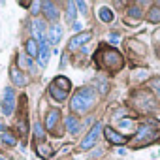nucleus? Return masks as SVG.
<instances>
[{"instance_id": "a878e982", "label": "nucleus", "mask_w": 160, "mask_h": 160, "mask_svg": "<svg viewBox=\"0 0 160 160\" xmlns=\"http://www.w3.org/2000/svg\"><path fill=\"white\" fill-rule=\"evenodd\" d=\"M151 89L160 96V77H156V79H152V81H151Z\"/></svg>"}, {"instance_id": "f3484780", "label": "nucleus", "mask_w": 160, "mask_h": 160, "mask_svg": "<svg viewBox=\"0 0 160 160\" xmlns=\"http://www.w3.org/2000/svg\"><path fill=\"white\" fill-rule=\"evenodd\" d=\"M58 111L57 109H53V111H49L47 113V122H45V126H47V130H53L55 126H57V121H58Z\"/></svg>"}, {"instance_id": "7ed1b4c3", "label": "nucleus", "mask_w": 160, "mask_h": 160, "mask_svg": "<svg viewBox=\"0 0 160 160\" xmlns=\"http://www.w3.org/2000/svg\"><path fill=\"white\" fill-rule=\"evenodd\" d=\"M102 64L111 72H119L122 68L124 60H122L121 53H117L115 49H104L102 51Z\"/></svg>"}, {"instance_id": "2eb2a0df", "label": "nucleus", "mask_w": 160, "mask_h": 160, "mask_svg": "<svg viewBox=\"0 0 160 160\" xmlns=\"http://www.w3.org/2000/svg\"><path fill=\"white\" fill-rule=\"evenodd\" d=\"M53 85L55 87H58V89H62V91H70V87H72V83H70V79L68 77H64V75H58V77H55V81H53Z\"/></svg>"}, {"instance_id": "423d86ee", "label": "nucleus", "mask_w": 160, "mask_h": 160, "mask_svg": "<svg viewBox=\"0 0 160 160\" xmlns=\"http://www.w3.org/2000/svg\"><path fill=\"white\" fill-rule=\"evenodd\" d=\"M91 38H92V34H91V32H79V34H75V36L70 40V43H68V51L85 45L87 42H91Z\"/></svg>"}, {"instance_id": "c85d7f7f", "label": "nucleus", "mask_w": 160, "mask_h": 160, "mask_svg": "<svg viewBox=\"0 0 160 160\" xmlns=\"http://www.w3.org/2000/svg\"><path fill=\"white\" fill-rule=\"evenodd\" d=\"M75 6L79 8V12H83V13H87V2H75Z\"/></svg>"}, {"instance_id": "473e14b6", "label": "nucleus", "mask_w": 160, "mask_h": 160, "mask_svg": "<svg viewBox=\"0 0 160 160\" xmlns=\"http://www.w3.org/2000/svg\"><path fill=\"white\" fill-rule=\"evenodd\" d=\"M0 130H4V124H2V121H0Z\"/></svg>"}, {"instance_id": "aec40b11", "label": "nucleus", "mask_w": 160, "mask_h": 160, "mask_svg": "<svg viewBox=\"0 0 160 160\" xmlns=\"http://www.w3.org/2000/svg\"><path fill=\"white\" fill-rule=\"evenodd\" d=\"M66 128L70 130V132H79V122H77V119L75 117H66Z\"/></svg>"}, {"instance_id": "20e7f679", "label": "nucleus", "mask_w": 160, "mask_h": 160, "mask_svg": "<svg viewBox=\"0 0 160 160\" xmlns=\"http://www.w3.org/2000/svg\"><path fill=\"white\" fill-rule=\"evenodd\" d=\"M100 130H104V126H102L100 122H96V124L87 132V136H85V138H83V141H81V149H83V151L91 149V147L96 143V139H98V136H100Z\"/></svg>"}, {"instance_id": "2f4dec72", "label": "nucleus", "mask_w": 160, "mask_h": 160, "mask_svg": "<svg viewBox=\"0 0 160 160\" xmlns=\"http://www.w3.org/2000/svg\"><path fill=\"white\" fill-rule=\"evenodd\" d=\"M143 77H147V72H139V73L136 75V79H143Z\"/></svg>"}, {"instance_id": "a211bd4d", "label": "nucleus", "mask_w": 160, "mask_h": 160, "mask_svg": "<svg viewBox=\"0 0 160 160\" xmlns=\"http://www.w3.org/2000/svg\"><path fill=\"white\" fill-rule=\"evenodd\" d=\"M98 17L104 21V23H111L113 19H115V15H113V12L109 10V8H100L98 10Z\"/></svg>"}, {"instance_id": "bb28decb", "label": "nucleus", "mask_w": 160, "mask_h": 160, "mask_svg": "<svg viewBox=\"0 0 160 160\" xmlns=\"http://www.w3.org/2000/svg\"><path fill=\"white\" fill-rule=\"evenodd\" d=\"M119 42H121V36L119 34H109V43H115L117 45Z\"/></svg>"}, {"instance_id": "1a4fd4ad", "label": "nucleus", "mask_w": 160, "mask_h": 160, "mask_svg": "<svg viewBox=\"0 0 160 160\" xmlns=\"http://www.w3.org/2000/svg\"><path fill=\"white\" fill-rule=\"evenodd\" d=\"M10 77H12L13 85H17V87H25L27 85V77H25V73L19 68H10Z\"/></svg>"}, {"instance_id": "9d476101", "label": "nucleus", "mask_w": 160, "mask_h": 160, "mask_svg": "<svg viewBox=\"0 0 160 160\" xmlns=\"http://www.w3.org/2000/svg\"><path fill=\"white\" fill-rule=\"evenodd\" d=\"M60 38H62V27H60V25L49 27V30H47V42H49V43H58Z\"/></svg>"}, {"instance_id": "6e6552de", "label": "nucleus", "mask_w": 160, "mask_h": 160, "mask_svg": "<svg viewBox=\"0 0 160 160\" xmlns=\"http://www.w3.org/2000/svg\"><path fill=\"white\" fill-rule=\"evenodd\" d=\"M104 134H106L108 141H111V143H115V145H124V143L128 141V138H126V136H121V134H119V132H115L113 128H104Z\"/></svg>"}, {"instance_id": "5701e85b", "label": "nucleus", "mask_w": 160, "mask_h": 160, "mask_svg": "<svg viewBox=\"0 0 160 160\" xmlns=\"http://www.w3.org/2000/svg\"><path fill=\"white\" fill-rule=\"evenodd\" d=\"M128 17H132V19H141V17H143V12H141L138 6H132V8L128 10Z\"/></svg>"}, {"instance_id": "393cba45", "label": "nucleus", "mask_w": 160, "mask_h": 160, "mask_svg": "<svg viewBox=\"0 0 160 160\" xmlns=\"http://www.w3.org/2000/svg\"><path fill=\"white\" fill-rule=\"evenodd\" d=\"M34 136H36L38 139H42V138L45 136V132H43V126H42L40 122H34Z\"/></svg>"}, {"instance_id": "b1692460", "label": "nucleus", "mask_w": 160, "mask_h": 160, "mask_svg": "<svg viewBox=\"0 0 160 160\" xmlns=\"http://www.w3.org/2000/svg\"><path fill=\"white\" fill-rule=\"evenodd\" d=\"M2 141H4L6 145H17L15 136H12V134H8V132H4V134H2Z\"/></svg>"}, {"instance_id": "cd10ccee", "label": "nucleus", "mask_w": 160, "mask_h": 160, "mask_svg": "<svg viewBox=\"0 0 160 160\" xmlns=\"http://www.w3.org/2000/svg\"><path fill=\"white\" fill-rule=\"evenodd\" d=\"M119 126H121V128H132V121H130V119L121 121V122H119Z\"/></svg>"}, {"instance_id": "9b49d317", "label": "nucleus", "mask_w": 160, "mask_h": 160, "mask_svg": "<svg viewBox=\"0 0 160 160\" xmlns=\"http://www.w3.org/2000/svg\"><path fill=\"white\" fill-rule=\"evenodd\" d=\"M32 32H34V40L36 42L47 40L45 38V25H43V21H34L32 23Z\"/></svg>"}, {"instance_id": "6ab92c4d", "label": "nucleus", "mask_w": 160, "mask_h": 160, "mask_svg": "<svg viewBox=\"0 0 160 160\" xmlns=\"http://www.w3.org/2000/svg\"><path fill=\"white\" fill-rule=\"evenodd\" d=\"M36 151H38V154H40L42 158H49V156L53 154V149H51V145H47V143H40V145L36 147Z\"/></svg>"}, {"instance_id": "0eeeda50", "label": "nucleus", "mask_w": 160, "mask_h": 160, "mask_svg": "<svg viewBox=\"0 0 160 160\" xmlns=\"http://www.w3.org/2000/svg\"><path fill=\"white\" fill-rule=\"evenodd\" d=\"M40 51H38V62H40V68H45L47 62H49V57H51V51H49V42L43 40L40 42Z\"/></svg>"}, {"instance_id": "dca6fc26", "label": "nucleus", "mask_w": 160, "mask_h": 160, "mask_svg": "<svg viewBox=\"0 0 160 160\" xmlns=\"http://www.w3.org/2000/svg\"><path fill=\"white\" fill-rule=\"evenodd\" d=\"M17 60H19V64H21V66H27L30 73H36V72H38V66L32 62V58H30V57H19Z\"/></svg>"}, {"instance_id": "ddd939ff", "label": "nucleus", "mask_w": 160, "mask_h": 160, "mask_svg": "<svg viewBox=\"0 0 160 160\" xmlns=\"http://www.w3.org/2000/svg\"><path fill=\"white\" fill-rule=\"evenodd\" d=\"M25 49H27V55H28L30 58L38 57V51H40V47H38V42H36L34 38L27 40V45H25Z\"/></svg>"}, {"instance_id": "4468645a", "label": "nucleus", "mask_w": 160, "mask_h": 160, "mask_svg": "<svg viewBox=\"0 0 160 160\" xmlns=\"http://www.w3.org/2000/svg\"><path fill=\"white\" fill-rule=\"evenodd\" d=\"M49 92H51V96H55L57 102H64V100L68 98V92L62 91V89H58V87H55L53 83H51V87H49Z\"/></svg>"}, {"instance_id": "f03ea898", "label": "nucleus", "mask_w": 160, "mask_h": 160, "mask_svg": "<svg viewBox=\"0 0 160 160\" xmlns=\"http://www.w3.org/2000/svg\"><path fill=\"white\" fill-rule=\"evenodd\" d=\"M160 136V126L156 124V122H145V124H141V128L138 130V134H136V141L138 143H151V141H154L156 138Z\"/></svg>"}, {"instance_id": "c756f323", "label": "nucleus", "mask_w": 160, "mask_h": 160, "mask_svg": "<svg viewBox=\"0 0 160 160\" xmlns=\"http://www.w3.org/2000/svg\"><path fill=\"white\" fill-rule=\"evenodd\" d=\"M38 8H42V4H40V2H32V13H38V12H40Z\"/></svg>"}, {"instance_id": "39448f33", "label": "nucleus", "mask_w": 160, "mask_h": 160, "mask_svg": "<svg viewBox=\"0 0 160 160\" xmlns=\"http://www.w3.org/2000/svg\"><path fill=\"white\" fill-rule=\"evenodd\" d=\"M13 109H15V92H13V89L6 87V89H4L2 111H4V115H12V113H13Z\"/></svg>"}, {"instance_id": "7c9ffc66", "label": "nucleus", "mask_w": 160, "mask_h": 160, "mask_svg": "<svg viewBox=\"0 0 160 160\" xmlns=\"http://www.w3.org/2000/svg\"><path fill=\"white\" fill-rule=\"evenodd\" d=\"M81 27H83V25H81V23H77V21H75V23H73V30H75V32H77V34H79V32H81Z\"/></svg>"}, {"instance_id": "412c9836", "label": "nucleus", "mask_w": 160, "mask_h": 160, "mask_svg": "<svg viewBox=\"0 0 160 160\" xmlns=\"http://www.w3.org/2000/svg\"><path fill=\"white\" fill-rule=\"evenodd\" d=\"M147 19L151 21V23H160V8H151V12H149V15H147Z\"/></svg>"}, {"instance_id": "f257e3e1", "label": "nucleus", "mask_w": 160, "mask_h": 160, "mask_svg": "<svg viewBox=\"0 0 160 160\" xmlns=\"http://www.w3.org/2000/svg\"><path fill=\"white\" fill-rule=\"evenodd\" d=\"M94 91H92V87H81L75 94H73V98H72V102H70V108L73 109V111H77V113H85L92 104H94Z\"/></svg>"}, {"instance_id": "f8f14e48", "label": "nucleus", "mask_w": 160, "mask_h": 160, "mask_svg": "<svg viewBox=\"0 0 160 160\" xmlns=\"http://www.w3.org/2000/svg\"><path fill=\"white\" fill-rule=\"evenodd\" d=\"M42 8H43V12H45L47 19H51V21L58 19V10H57V6H55L53 2H43V4H42Z\"/></svg>"}, {"instance_id": "4be33fe9", "label": "nucleus", "mask_w": 160, "mask_h": 160, "mask_svg": "<svg viewBox=\"0 0 160 160\" xmlns=\"http://www.w3.org/2000/svg\"><path fill=\"white\" fill-rule=\"evenodd\" d=\"M66 19H68V23H70V21H72V23H75V2H70V4H68Z\"/></svg>"}]
</instances>
